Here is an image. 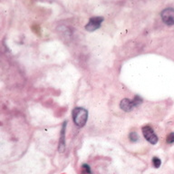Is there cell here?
<instances>
[{
  "label": "cell",
  "mask_w": 174,
  "mask_h": 174,
  "mask_svg": "<svg viewBox=\"0 0 174 174\" xmlns=\"http://www.w3.org/2000/svg\"><path fill=\"white\" fill-rule=\"evenodd\" d=\"M73 123L78 127H83L85 125L88 119V112L82 107H76L72 112Z\"/></svg>",
  "instance_id": "cell-1"
},
{
  "label": "cell",
  "mask_w": 174,
  "mask_h": 174,
  "mask_svg": "<svg viewBox=\"0 0 174 174\" xmlns=\"http://www.w3.org/2000/svg\"><path fill=\"white\" fill-rule=\"evenodd\" d=\"M142 100L139 96H135L133 100L123 99L121 101V103H120V107H121V109L123 110L124 112H131L140 103H142Z\"/></svg>",
  "instance_id": "cell-2"
},
{
  "label": "cell",
  "mask_w": 174,
  "mask_h": 174,
  "mask_svg": "<svg viewBox=\"0 0 174 174\" xmlns=\"http://www.w3.org/2000/svg\"><path fill=\"white\" fill-rule=\"evenodd\" d=\"M142 133L144 138L148 140L151 144H156L158 142V137L155 134V132H153V129L151 126L146 125L142 127Z\"/></svg>",
  "instance_id": "cell-3"
},
{
  "label": "cell",
  "mask_w": 174,
  "mask_h": 174,
  "mask_svg": "<svg viewBox=\"0 0 174 174\" xmlns=\"http://www.w3.org/2000/svg\"><path fill=\"white\" fill-rule=\"evenodd\" d=\"M103 21V17L102 16H95L90 18L89 22L85 25V30L89 32H93L97 30Z\"/></svg>",
  "instance_id": "cell-4"
},
{
  "label": "cell",
  "mask_w": 174,
  "mask_h": 174,
  "mask_svg": "<svg viewBox=\"0 0 174 174\" xmlns=\"http://www.w3.org/2000/svg\"><path fill=\"white\" fill-rule=\"evenodd\" d=\"M162 21L168 25H174V8H166L160 13Z\"/></svg>",
  "instance_id": "cell-5"
},
{
  "label": "cell",
  "mask_w": 174,
  "mask_h": 174,
  "mask_svg": "<svg viewBox=\"0 0 174 174\" xmlns=\"http://www.w3.org/2000/svg\"><path fill=\"white\" fill-rule=\"evenodd\" d=\"M65 127H66V122L64 123L63 127H62V132H61V138H60V145L58 150L63 152L65 148V140H64V133H65Z\"/></svg>",
  "instance_id": "cell-6"
},
{
  "label": "cell",
  "mask_w": 174,
  "mask_h": 174,
  "mask_svg": "<svg viewBox=\"0 0 174 174\" xmlns=\"http://www.w3.org/2000/svg\"><path fill=\"white\" fill-rule=\"evenodd\" d=\"M129 138H130V140L132 142H136L139 140V136L135 132H132L129 134Z\"/></svg>",
  "instance_id": "cell-7"
},
{
  "label": "cell",
  "mask_w": 174,
  "mask_h": 174,
  "mask_svg": "<svg viewBox=\"0 0 174 174\" xmlns=\"http://www.w3.org/2000/svg\"><path fill=\"white\" fill-rule=\"evenodd\" d=\"M152 164L153 166L155 167V168H159V167L160 166V164H162V162H160V160L157 157H154L152 159Z\"/></svg>",
  "instance_id": "cell-8"
},
{
  "label": "cell",
  "mask_w": 174,
  "mask_h": 174,
  "mask_svg": "<svg viewBox=\"0 0 174 174\" xmlns=\"http://www.w3.org/2000/svg\"><path fill=\"white\" fill-rule=\"evenodd\" d=\"M82 170H83L82 171H83L84 174H91V169H90L89 165L84 164L83 167H82Z\"/></svg>",
  "instance_id": "cell-9"
},
{
  "label": "cell",
  "mask_w": 174,
  "mask_h": 174,
  "mask_svg": "<svg viewBox=\"0 0 174 174\" xmlns=\"http://www.w3.org/2000/svg\"><path fill=\"white\" fill-rule=\"evenodd\" d=\"M167 142L168 143H174V132H171L167 137Z\"/></svg>",
  "instance_id": "cell-10"
}]
</instances>
